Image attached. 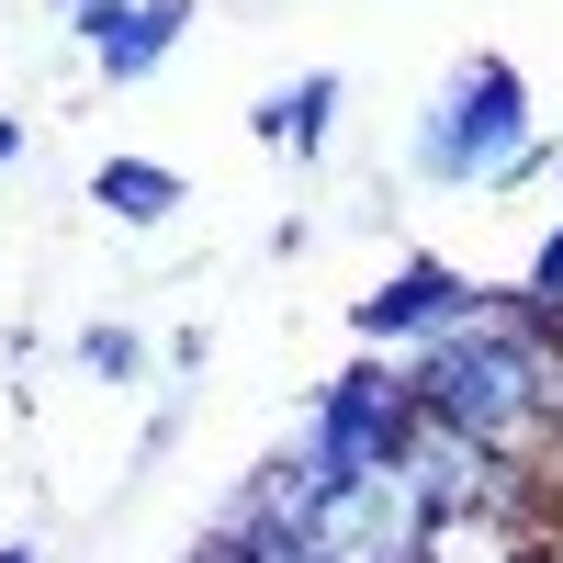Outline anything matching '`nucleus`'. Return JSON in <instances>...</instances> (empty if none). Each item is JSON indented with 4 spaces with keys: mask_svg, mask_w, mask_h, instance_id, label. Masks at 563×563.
<instances>
[{
    "mask_svg": "<svg viewBox=\"0 0 563 563\" xmlns=\"http://www.w3.org/2000/svg\"><path fill=\"white\" fill-rule=\"evenodd\" d=\"M552 158L563 147L541 135V102H530L519 57H462L406 124V180H429V192H519Z\"/></svg>",
    "mask_w": 563,
    "mask_h": 563,
    "instance_id": "1",
    "label": "nucleus"
},
{
    "mask_svg": "<svg viewBox=\"0 0 563 563\" xmlns=\"http://www.w3.org/2000/svg\"><path fill=\"white\" fill-rule=\"evenodd\" d=\"M474 305H485V282H474V271H451V260H429V249H406V260L350 305V339H361V350H384V361H406V350H429L440 327H462Z\"/></svg>",
    "mask_w": 563,
    "mask_h": 563,
    "instance_id": "2",
    "label": "nucleus"
},
{
    "mask_svg": "<svg viewBox=\"0 0 563 563\" xmlns=\"http://www.w3.org/2000/svg\"><path fill=\"white\" fill-rule=\"evenodd\" d=\"M192 23H203V0H90V12H68V34H79V57H90L102 90H147L180 57Z\"/></svg>",
    "mask_w": 563,
    "mask_h": 563,
    "instance_id": "3",
    "label": "nucleus"
},
{
    "mask_svg": "<svg viewBox=\"0 0 563 563\" xmlns=\"http://www.w3.org/2000/svg\"><path fill=\"white\" fill-rule=\"evenodd\" d=\"M339 113H350V79H339V68H305V79H282V90L249 102V135H260L271 158H294V169H327Z\"/></svg>",
    "mask_w": 563,
    "mask_h": 563,
    "instance_id": "4",
    "label": "nucleus"
},
{
    "mask_svg": "<svg viewBox=\"0 0 563 563\" xmlns=\"http://www.w3.org/2000/svg\"><path fill=\"white\" fill-rule=\"evenodd\" d=\"M180 203H192V180H180L169 158H147V147H113L102 169H90V214L135 225V238H158V225H180Z\"/></svg>",
    "mask_w": 563,
    "mask_h": 563,
    "instance_id": "5",
    "label": "nucleus"
},
{
    "mask_svg": "<svg viewBox=\"0 0 563 563\" xmlns=\"http://www.w3.org/2000/svg\"><path fill=\"white\" fill-rule=\"evenodd\" d=\"M147 327H135V316H90L79 327V339H68V372H79V384H147Z\"/></svg>",
    "mask_w": 563,
    "mask_h": 563,
    "instance_id": "6",
    "label": "nucleus"
},
{
    "mask_svg": "<svg viewBox=\"0 0 563 563\" xmlns=\"http://www.w3.org/2000/svg\"><path fill=\"white\" fill-rule=\"evenodd\" d=\"M158 361H169V384H192V372L214 361V339H203V327H169V350H158Z\"/></svg>",
    "mask_w": 563,
    "mask_h": 563,
    "instance_id": "7",
    "label": "nucleus"
},
{
    "mask_svg": "<svg viewBox=\"0 0 563 563\" xmlns=\"http://www.w3.org/2000/svg\"><path fill=\"white\" fill-rule=\"evenodd\" d=\"M23 158V113H0V169H12Z\"/></svg>",
    "mask_w": 563,
    "mask_h": 563,
    "instance_id": "8",
    "label": "nucleus"
},
{
    "mask_svg": "<svg viewBox=\"0 0 563 563\" xmlns=\"http://www.w3.org/2000/svg\"><path fill=\"white\" fill-rule=\"evenodd\" d=\"M0 563H45V552H34V541H0Z\"/></svg>",
    "mask_w": 563,
    "mask_h": 563,
    "instance_id": "9",
    "label": "nucleus"
},
{
    "mask_svg": "<svg viewBox=\"0 0 563 563\" xmlns=\"http://www.w3.org/2000/svg\"><path fill=\"white\" fill-rule=\"evenodd\" d=\"M45 12H57V23H68V12H90V0H45Z\"/></svg>",
    "mask_w": 563,
    "mask_h": 563,
    "instance_id": "10",
    "label": "nucleus"
}]
</instances>
